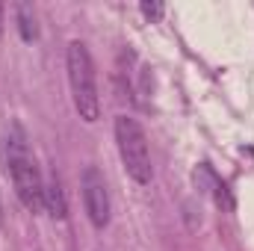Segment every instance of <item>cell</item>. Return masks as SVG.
I'll return each instance as SVG.
<instances>
[{"instance_id":"6da1fadb","label":"cell","mask_w":254,"mask_h":251,"mask_svg":"<svg viewBox=\"0 0 254 251\" xmlns=\"http://www.w3.org/2000/svg\"><path fill=\"white\" fill-rule=\"evenodd\" d=\"M3 163H6V172L12 178V187L18 192L21 204L30 213H42L45 210V178L36 166V157L27 145L24 130L18 125L9 127L3 139Z\"/></svg>"},{"instance_id":"7a4b0ae2","label":"cell","mask_w":254,"mask_h":251,"mask_svg":"<svg viewBox=\"0 0 254 251\" xmlns=\"http://www.w3.org/2000/svg\"><path fill=\"white\" fill-rule=\"evenodd\" d=\"M68 86H71V98H74V110L80 113L83 122H98L101 116V98H98V77H95V63L92 54L83 42H71L68 54Z\"/></svg>"},{"instance_id":"3957f363","label":"cell","mask_w":254,"mask_h":251,"mask_svg":"<svg viewBox=\"0 0 254 251\" xmlns=\"http://www.w3.org/2000/svg\"><path fill=\"white\" fill-rule=\"evenodd\" d=\"M116 145H119V157L125 163V172L136 184H151L154 178V166H151V148H148V136L145 127L130 116L116 119Z\"/></svg>"},{"instance_id":"277c9868","label":"cell","mask_w":254,"mask_h":251,"mask_svg":"<svg viewBox=\"0 0 254 251\" xmlns=\"http://www.w3.org/2000/svg\"><path fill=\"white\" fill-rule=\"evenodd\" d=\"M80 189H83V204H86V216L92 222V228L104 231L110 225V192H107V181L101 175L98 166H86L83 178H80Z\"/></svg>"},{"instance_id":"5b68a950","label":"cell","mask_w":254,"mask_h":251,"mask_svg":"<svg viewBox=\"0 0 254 251\" xmlns=\"http://www.w3.org/2000/svg\"><path fill=\"white\" fill-rule=\"evenodd\" d=\"M45 210H48L54 219H65V216H68L63 181H60V175H57V172H51V178L45 181Z\"/></svg>"},{"instance_id":"8992f818","label":"cell","mask_w":254,"mask_h":251,"mask_svg":"<svg viewBox=\"0 0 254 251\" xmlns=\"http://www.w3.org/2000/svg\"><path fill=\"white\" fill-rule=\"evenodd\" d=\"M18 30H21V39L24 42H33L36 36H39V27H36V15H33V9L27 6V3H18Z\"/></svg>"},{"instance_id":"52a82bcc","label":"cell","mask_w":254,"mask_h":251,"mask_svg":"<svg viewBox=\"0 0 254 251\" xmlns=\"http://www.w3.org/2000/svg\"><path fill=\"white\" fill-rule=\"evenodd\" d=\"M142 12H145L148 18H160V15H163V6H160V3H142Z\"/></svg>"},{"instance_id":"ba28073f","label":"cell","mask_w":254,"mask_h":251,"mask_svg":"<svg viewBox=\"0 0 254 251\" xmlns=\"http://www.w3.org/2000/svg\"><path fill=\"white\" fill-rule=\"evenodd\" d=\"M0 36H3V3H0Z\"/></svg>"}]
</instances>
